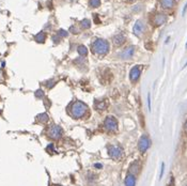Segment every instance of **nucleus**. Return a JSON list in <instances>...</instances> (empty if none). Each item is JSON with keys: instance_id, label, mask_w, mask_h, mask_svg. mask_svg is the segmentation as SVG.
<instances>
[{"instance_id": "nucleus-28", "label": "nucleus", "mask_w": 187, "mask_h": 186, "mask_svg": "<svg viewBox=\"0 0 187 186\" xmlns=\"http://www.w3.org/2000/svg\"><path fill=\"white\" fill-rule=\"evenodd\" d=\"M129 1H133V0H129Z\"/></svg>"}, {"instance_id": "nucleus-20", "label": "nucleus", "mask_w": 187, "mask_h": 186, "mask_svg": "<svg viewBox=\"0 0 187 186\" xmlns=\"http://www.w3.org/2000/svg\"><path fill=\"white\" fill-rule=\"evenodd\" d=\"M38 121H40L41 123H46L48 121V116L46 114L40 115V116H38Z\"/></svg>"}, {"instance_id": "nucleus-3", "label": "nucleus", "mask_w": 187, "mask_h": 186, "mask_svg": "<svg viewBox=\"0 0 187 186\" xmlns=\"http://www.w3.org/2000/svg\"><path fill=\"white\" fill-rule=\"evenodd\" d=\"M104 127L108 131V132H115L118 128V121L115 117L112 116H108L105 119V122H104Z\"/></svg>"}, {"instance_id": "nucleus-19", "label": "nucleus", "mask_w": 187, "mask_h": 186, "mask_svg": "<svg viewBox=\"0 0 187 186\" xmlns=\"http://www.w3.org/2000/svg\"><path fill=\"white\" fill-rule=\"evenodd\" d=\"M89 5L91 8H99L101 5V0H89Z\"/></svg>"}, {"instance_id": "nucleus-23", "label": "nucleus", "mask_w": 187, "mask_h": 186, "mask_svg": "<svg viewBox=\"0 0 187 186\" xmlns=\"http://www.w3.org/2000/svg\"><path fill=\"white\" fill-rule=\"evenodd\" d=\"M164 171H165V164L162 163V172H160V179H162V175H164Z\"/></svg>"}, {"instance_id": "nucleus-18", "label": "nucleus", "mask_w": 187, "mask_h": 186, "mask_svg": "<svg viewBox=\"0 0 187 186\" xmlns=\"http://www.w3.org/2000/svg\"><path fill=\"white\" fill-rule=\"evenodd\" d=\"M77 50H78L80 56H87L88 55V49H87V47L85 45H79L77 47Z\"/></svg>"}, {"instance_id": "nucleus-11", "label": "nucleus", "mask_w": 187, "mask_h": 186, "mask_svg": "<svg viewBox=\"0 0 187 186\" xmlns=\"http://www.w3.org/2000/svg\"><path fill=\"white\" fill-rule=\"evenodd\" d=\"M113 44L115 46H122L125 42H126V38L123 35V34H117L115 36H113V40H112Z\"/></svg>"}, {"instance_id": "nucleus-9", "label": "nucleus", "mask_w": 187, "mask_h": 186, "mask_svg": "<svg viewBox=\"0 0 187 186\" xmlns=\"http://www.w3.org/2000/svg\"><path fill=\"white\" fill-rule=\"evenodd\" d=\"M144 31V24L142 21H137L134 25V28H133V32L134 34H136L137 36H139L141 33H143Z\"/></svg>"}, {"instance_id": "nucleus-8", "label": "nucleus", "mask_w": 187, "mask_h": 186, "mask_svg": "<svg viewBox=\"0 0 187 186\" xmlns=\"http://www.w3.org/2000/svg\"><path fill=\"white\" fill-rule=\"evenodd\" d=\"M134 52H135V46H129L120 54V57L122 59H129L134 56Z\"/></svg>"}, {"instance_id": "nucleus-17", "label": "nucleus", "mask_w": 187, "mask_h": 186, "mask_svg": "<svg viewBox=\"0 0 187 186\" xmlns=\"http://www.w3.org/2000/svg\"><path fill=\"white\" fill-rule=\"evenodd\" d=\"M80 26L82 29H89L91 27V22L89 21L88 18H85L80 22Z\"/></svg>"}, {"instance_id": "nucleus-16", "label": "nucleus", "mask_w": 187, "mask_h": 186, "mask_svg": "<svg viewBox=\"0 0 187 186\" xmlns=\"http://www.w3.org/2000/svg\"><path fill=\"white\" fill-rule=\"evenodd\" d=\"M94 107L96 110L103 111V110H105V108H106V103L105 102H95Z\"/></svg>"}, {"instance_id": "nucleus-26", "label": "nucleus", "mask_w": 187, "mask_h": 186, "mask_svg": "<svg viewBox=\"0 0 187 186\" xmlns=\"http://www.w3.org/2000/svg\"><path fill=\"white\" fill-rule=\"evenodd\" d=\"M186 10H187V3H186V5H185L184 10H183V15H185V12H186Z\"/></svg>"}, {"instance_id": "nucleus-22", "label": "nucleus", "mask_w": 187, "mask_h": 186, "mask_svg": "<svg viewBox=\"0 0 187 186\" xmlns=\"http://www.w3.org/2000/svg\"><path fill=\"white\" fill-rule=\"evenodd\" d=\"M148 107H149V110H151V96H150V94H148Z\"/></svg>"}, {"instance_id": "nucleus-6", "label": "nucleus", "mask_w": 187, "mask_h": 186, "mask_svg": "<svg viewBox=\"0 0 187 186\" xmlns=\"http://www.w3.org/2000/svg\"><path fill=\"white\" fill-rule=\"evenodd\" d=\"M150 145H151V141H150L149 137L145 136V135L141 136V138L138 141V149H139L140 152L145 153L148 151V149L150 148Z\"/></svg>"}, {"instance_id": "nucleus-7", "label": "nucleus", "mask_w": 187, "mask_h": 186, "mask_svg": "<svg viewBox=\"0 0 187 186\" xmlns=\"http://www.w3.org/2000/svg\"><path fill=\"white\" fill-rule=\"evenodd\" d=\"M140 74H141V68L140 66H134L133 68L129 72V79L132 82H136L140 77Z\"/></svg>"}, {"instance_id": "nucleus-10", "label": "nucleus", "mask_w": 187, "mask_h": 186, "mask_svg": "<svg viewBox=\"0 0 187 186\" xmlns=\"http://www.w3.org/2000/svg\"><path fill=\"white\" fill-rule=\"evenodd\" d=\"M153 22L155 26H162L167 22V16L165 15V14H157V15L154 17Z\"/></svg>"}, {"instance_id": "nucleus-13", "label": "nucleus", "mask_w": 187, "mask_h": 186, "mask_svg": "<svg viewBox=\"0 0 187 186\" xmlns=\"http://www.w3.org/2000/svg\"><path fill=\"white\" fill-rule=\"evenodd\" d=\"M160 5H162V9L170 10L174 7V0H160Z\"/></svg>"}, {"instance_id": "nucleus-1", "label": "nucleus", "mask_w": 187, "mask_h": 186, "mask_svg": "<svg viewBox=\"0 0 187 186\" xmlns=\"http://www.w3.org/2000/svg\"><path fill=\"white\" fill-rule=\"evenodd\" d=\"M88 106L85 103L81 102H74L71 105V115L75 119H80L87 114Z\"/></svg>"}, {"instance_id": "nucleus-25", "label": "nucleus", "mask_w": 187, "mask_h": 186, "mask_svg": "<svg viewBox=\"0 0 187 186\" xmlns=\"http://www.w3.org/2000/svg\"><path fill=\"white\" fill-rule=\"evenodd\" d=\"M95 168H97V169H101L102 167H103V166H102V164H95Z\"/></svg>"}, {"instance_id": "nucleus-4", "label": "nucleus", "mask_w": 187, "mask_h": 186, "mask_svg": "<svg viewBox=\"0 0 187 186\" xmlns=\"http://www.w3.org/2000/svg\"><path fill=\"white\" fill-rule=\"evenodd\" d=\"M108 155L112 159L119 161V159L122 158L123 150H122L120 147H117V145H109L108 147Z\"/></svg>"}, {"instance_id": "nucleus-27", "label": "nucleus", "mask_w": 187, "mask_h": 186, "mask_svg": "<svg viewBox=\"0 0 187 186\" xmlns=\"http://www.w3.org/2000/svg\"><path fill=\"white\" fill-rule=\"evenodd\" d=\"M184 129H185V132H186V134H187V121H186V123H185V125H184Z\"/></svg>"}, {"instance_id": "nucleus-29", "label": "nucleus", "mask_w": 187, "mask_h": 186, "mask_svg": "<svg viewBox=\"0 0 187 186\" xmlns=\"http://www.w3.org/2000/svg\"><path fill=\"white\" fill-rule=\"evenodd\" d=\"M186 47H187V42H186Z\"/></svg>"}, {"instance_id": "nucleus-24", "label": "nucleus", "mask_w": 187, "mask_h": 186, "mask_svg": "<svg viewBox=\"0 0 187 186\" xmlns=\"http://www.w3.org/2000/svg\"><path fill=\"white\" fill-rule=\"evenodd\" d=\"M71 31L75 32V34H77V33H78V30H77L76 28H74V27H71Z\"/></svg>"}, {"instance_id": "nucleus-30", "label": "nucleus", "mask_w": 187, "mask_h": 186, "mask_svg": "<svg viewBox=\"0 0 187 186\" xmlns=\"http://www.w3.org/2000/svg\"><path fill=\"white\" fill-rule=\"evenodd\" d=\"M56 186H58V185H56Z\"/></svg>"}, {"instance_id": "nucleus-14", "label": "nucleus", "mask_w": 187, "mask_h": 186, "mask_svg": "<svg viewBox=\"0 0 187 186\" xmlns=\"http://www.w3.org/2000/svg\"><path fill=\"white\" fill-rule=\"evenodd\" d=\"M138 172H139V165H138V163H133L129 167V173L135 175Z\"/></svg>"}, {"instance_id": "nucleus-5", "label": "nucleus", "mask_w": 187, "mask_h": 186, "mask_svg": "<svg viewBox=\"0 0 187 186\" xmlns=\"http://www.w3.org/2000/svg\"><path fill=\"white\" fill-rule=\"evenodd\" d=\"M62 133H63L62 132V128L59 125H52L48 129V136H49V138L54 139V140L60 139L61 136H62Z\"/></svg>"}, {"instance_id": "nucleus-12", "label": "nucleus", "mask_w": 187, "mask_h": 186, "mask_svg": "<svg viewBox=\"0 0 187 186\" xmlns=\"http://www.w3.org/2000/svg\"><path fill=\"white\" fill-rule=\"evenodd\" d=\"M125 186H136V178L134 174L129 173L125 178Z\"/></svg>"}, {"instance_id": "nucleus-15", "label": "nucleus", "mask_w": 187, "mask_h": 186, "mask_svg": "<svg viewBox=\"0 0 187 186\" xmlns=\"http://www.w3.org/2000/svg\"><path fill=\"white\" fill-rule=\"evenodd\" d=\"M46 40V34L44 32H40L35 35V41L38 42V43H44Z\"/></svg>"}, {"instance_id": "nucleus-2", "label": "nucleus", "mask_w": 187, "mask_h": 186, "mask_svg": "<svg viewBox=\"0 0 187 186\" xmlns=\"http://www.w3.org/2000/svg\"><path fill=\"white\" fill-rule=\"evenodd\" d=\"M91 48H92L93 52H95L96 55L104 56V55H106L107 52L109 51V49H110V45H109V43L106 41V40L97 39L96 41L92 44Z\"/></svg>"}, {"instance_id": "nucleus-21", "label": "nucleus", "mask_w": 187, "mask_h": 186, "mask_svg": "<svg viewBox=\"0 0 187 186\" xmlns=\"http://www.w3.org/2000/svg\"><path fill=\"white\" fill-rule=\"evenodd\" d=\"M68 32L65 31V30H63V29L59 30V32H58L59 36H68Z\"/></svg>"}]
</instances>
